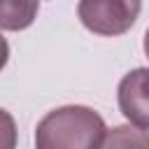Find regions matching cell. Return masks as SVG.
Wrapping results in <instances>:
<instances>
[{
    "mask_svg": "<svg viewBox=\"0 0 149 149\" xmlns=\"http://www.w3.org/2000/svg\"><path fill=\"white\" fill-rule=\"evenodd\" d=\"M107 133L105 119L86 105L47 112L35 128V149H98Z\"/></svg>",
    "mask_w": 149,
    "mask_h": 149,
    "instance_id": "obj_1",
    "label": "cell"
},
{
    "mask_svg": "<svg viewBox=\"0 0 149 149\" xmlns=\"http://www.w3.org/2000/svg\"><path fill=\"white\" fill-rule=\"evenodd\" d=\"M142 12V0H79L77 16L81 26L102 37L128 33Z\"/></svg>",
    "mask_w": 149,
    "mask_h": 149,
    "instance_id": "obj_2",
    "label": "cell"
},
{
    "mask_svg": "<svg viewBox=\"0 0 149 149\" xmlns=\"http://www.w3.org/2000/svg\"><path fill=\"white\" fill-rule=\"evenodd\" d=\"M121 114L140 130H149V68H135L121 77L119 88Z\"/></svg>",
    "mask_w": 149,
    "mask_h": 149,
    "instance_id": "obj_3",
    "label": "cell"
},
{
    "mask_svg": "<svg viewBox=\"0 0 149 149\" xmlns=\"http://www.w3.org/2000/svg\"><path fill=\"white\" fill-rule=\"evenodd\" d=\"M40 0H0V30H26L37 19Z\"/></svg>",
    "mask_w": 149,
    "mask_h": 149,
    "instance_id": "obj_4",
    "label": "cell"
},
{
    "mask_svg": "<svg viewBox=\"0 0 149 149\" xmlns=\"http://www.w3.org/2000/svg\"><path fill=\"white\" fill-rule=\"evenodd\" d=\"M98 149H149V135L135 126H114Z\"/></svg>",
    "mask_w": 149,
    "mask_h": 149,
    "instance_id": "obj_5",
    "label": "cell"
},
{
    "mask_svg": "<svg viewBox=\"0 0 149 149\" xmlns=\"http://www.w3.org/2000/svg\"><path fill=\"white\" fill-rule=\"evenodd\" d=\"M16 137H19V130H16L14 116L0 107V149H16Z\"/></svg>",
    "mask_w": 149,
    "mask_h": 149,
    "instance_id": "obj_6",
    "label": "cell"
},
{
    "mask_svg": "<svg viewBox=\"0 0 149 149\" xmlns=\"http://www.w3.org/2000/svg\"><path fill=\"white\" fill-rule=\"evenodd\" d=\"M7 61H9V44H7V40L0 33V70L7 65Z\"/></svg>",
    "mask_w": 149,
    "mask_h": 149,
    "instance_id": "obj_7",
    "label": "cell"
},
{
    "mask_svg": "<svg viewBox=\"0 0 149 149\" xmlns=\"http://www.w3.org/2000/svg\"><path fill=\"white\" fill-rule=\"evenodd\" d=\"M142 47H144V56L149 58V28H147V33H144V42H142Z\"/></svg>",
    "mask_w": 149,
    "mask_h": 149,
    "instance_id": "obj_8",
    "label": "cell"
}]
</instances>
